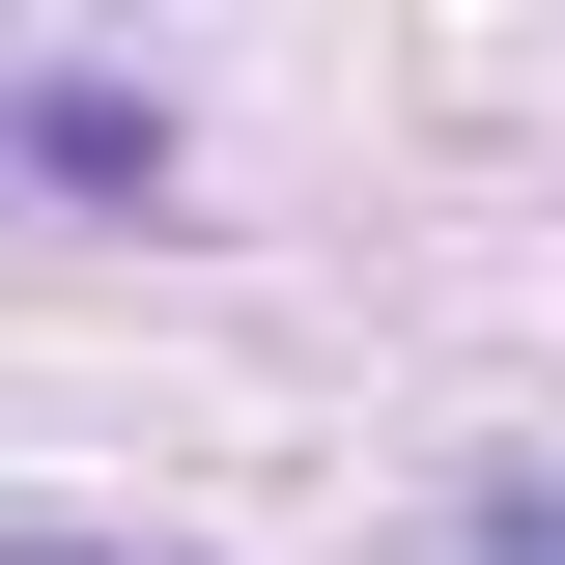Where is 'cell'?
I'll use <instances>...</instances> for the list:
<instances>
[{"label": "cell", "instance_id": "cell-1", "mask_svg": "<svg viewBox=\"0 0 565 565\" xmlns=\"http://www.w3.org/2000/svg\"><path fill=\"white\" fill-rule=\"evenodd\" d=\"M0 170H57V199H170V85H0Z\"/></svg>", "mask_w": 565, "mask_h": 565}, {"label": "cell", "instance_id": "cell-2", "mask_svg": "<svg viewBox=\"0 0 565 565\" xmlns=\"http://www.w3.org/2000/svg\"><path fill=\"white\" fill-rule=\"evenodd\" d=\"M481 565H565V509H537V481H509V509H481Z\"/></svg>", "mask_w": 565, "mask_h": 565}, {"label": "cell", "instance_id": "cell-3", "mask_svg": "<svg viewBox=\"0 0 565 565\" xmlns=\"http://www.w3.org/2000/svg\"><path fill=\"white\" fill-rule=\"evenodd\" d=\"M29 565H57V537H29Z\"/></svg>", "mask_w": 565, "mask_h": 565}]
</instances>
